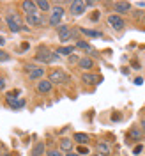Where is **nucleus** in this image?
I'll list each match as a JSON object with an SVG mask.
<instances>
[{
  "mask_svg": "<svg viewBox=\"0 0 145 156\" xmlns=\"http://www.w3.org/2000/svg\"><path fill=\"white\" fill-rule=\"evenodd\" d=\"M5 25H7V29H9L11 32H14V34H18L21 30H29L23 25V18L19 16L18 12H9V14L5 16Z\"/></svg>",
  "mask_w": 145,
  "mask_h": 156,
  "instance_id": "nucleus-1",
  "label": "nucleus"
},
{
  "mask_svg": "<svg viewBox=\"0 0 145 156\" xmlns=\"http://www.w3.org/2000/svg\"><path fill=\"white\" fill-rule=\"evenodd\" d=\"M34 58H36L37 62H41V64H51V62H55L58 58V55L55 51L48 50L46 46H41V48L37 50V53L34 55Z\"/></svg>",
  "mask_w": 145,
  "mask_h": 156,
  "instance_id": "nucleus-2",
  "label": "nucleus"
},
{
  "mask_svg": "<svg viewBox=\"0 0 145 156\" xmlns=\"http://www.w3.org/2000/svg\"><path fill=\"white\" fill-rule=\"evenodd\" d=\"M48 80L53 85H62V83H67L69 82V76L64 73V69H51Z\"/></svg>",
  "mask_w": 145,
  "mask_h": 156,
  "instance_id": "nucleus-3",
  "label": "nucleus"
},
{
  "mask_svg": "<svg viewBox=\"0 0 145 156\" xmlns=\"http://www.w3.org/2000/svg\"><path fill=\"white\" fill-rule=\"evenodd\" d=\"M85 2L83 0H74V2H71V5H69V14L71 16H74V18H80V16H83L85 14Z\"/></svg>",
  "mask_w": 145,
  "mask_h": 156,
  "instance_id": "nucleus-4",
  "label": "nucleus"
},
{
  "mask_svg": "<svg viewBox=\"0 0 145 156\" xmlns=\"http://www.w3.org/2000/svg\"><path fill=\"white\" fill-rule=\"evenodd\" d=\"M64 12H66V11L62 9L60 5H57L55 9L50 12V20H48L50 25H51V27H58V25H60V21H62V18H64Z\"/></svg>",
  "mask_w": 145,
  "mask_h": 156,
  "instance_id": "nucleus-5",
  "label": "nucleus"
},
{
  "mask_svg": "<svg viewBox=\"0 0 145 156\" xmlns=\"http://www.w3.org/2000/svg\"><path fill=\"white\" fill-rule=\"evenodd\" d=\"M25 69H27V75H29L30 80L39 82L44 78V68H41V66H27Z\"/></svg>",
  "mask_w": 145,
  "mask_h": 156,
  "instance_id": "nucleus-6",
  "label": "nucleus"
},
{
  "mask_svg": "<svg viewBox=\"0 0 145 156\" xmlns=\"http://www.w3.org/2000/svg\"><path fill=\"white\" fill-rule=\"evenodd\" d=\"M108 25L112 27L113 30H122L124 27H126V21H124V18L122 16H119V14H110L108 16Z\"/></svg>",
  "mask_w": 145,
  "mask_h": 156,
  "instance_id": "nucleus-7",
  "label": "nucleus"
},
{
  "mask_svg": "<svg viewBox=\"0 0 145 156\" xmlns=\"http://www.w3.org/2000/svg\"><path fill=\"white\" fill-rule=\"evenodd\" d=\"M25 20H27V23H29L30 27H41V25H43V21H44V18H43V12H39V11L27 14V16H25Z\"/></svg>",
  "mask_w": 145,
  "mask_h": 156,
  "instance_id": "nucleus-8",
  "label": "nucleus"
},
{
  "mask_svg": "<svg viewBox=\"0 0 145 156\" xmlns=\"http://www.w3.org/2000/svg\"><path fill=\"white\" fill-rule=\"evenodd\" d=\"M57 30H58V39L62 43H67V41L73 39V29L69 25H58Z\"/></svg>",
  "mask_w": 145,
  "mask_h": 156,
  "instance_id": "nucleus-9",
  "label": "nucleus"
},
{
  "mask_svg": "<svg viewBox=\"0 0 145 156\" xmlns=\"http://www.w3.org/2000/svg\"><path fill=\"white\" fill-rule=\"evenodd\" d=\"M51 89H53V83L50 82L48 78H43V80H39L37 83H36V90H37L39 94H50Z\"/></svg>",
  "mask_w": 145,
  "mask_h": 156,
  "instance_id": "nucleus-10",
  "label": "nucleus"
},
{
  "mask_svg": "<svg viewBox=\"0 0 145 156\" xmlns=\"http://www.w3.org/2000/svg\"><path fill=\"white\" fill-rule=\"evenodd\" d=\"M81 82L83 83H87V85H97V83H101L103 82V78L99 76V75H94V73H83L81 75Z\"/></svg>",
  "mask_w": 145,
  "mask_h": 156,
  "instance_id": "nucleus-11",
  "label": "nucleus"
},
{
  "mask_svg": "<svg viewBox=\"0 0 145 156\" xmlns=\"http://www.w3.org/2000/svg\"><path fill=\"white\" fill-rule=\"evenodd\" d=\"M113 9L119 16H122V14H127L129 11H131V4L129 2H115L113 4Z\"/></svg>",
  "mask_w": 145,
  "mask_h": 156,
  "instance_id": "nucleus-12",
  "label": "nucleus"
},
{
  "mask_svg": "<svg viewBox=\"0 0 145 156\" xmlns=\"http://www.w3.org/2000/svg\"><path fill=\"white\" fill-rule=\"evenodd\" d=\"M127 140H131V142H142L143 140V131L140 128H131L129 133H127Z\"/></svg>",
  "mask_w": 145,
  "mask_h": 156,
  "instance_id": "nucleus-13",
  "label": "nucleus"
},
{
  "mask_svg": "<svg viewBox=\"0 0 145 156\" xmlns=\"http://www.w3.org/2000/svg\"><path fill=\"white\" fill-rule=\"evenodd\" d=\"M78 68L83 69V71L87 73V69H94V60L85 55V57H81L80 60H78Z\"/></svg>",
  "mask_w": 145,
  "mask_h": 156,
  "instance_id": "nucleus-14",
  "label": "nucleus"
},
{
  "mask_svg": "<svg viewBox=\"0 0 145 156\" xmlns=\"http://www.w3.org/2000/svg\"><path fill=\"white\" fill-rule=\"evenodd\" d=\"M88 140H90V136H88L87 133H81V131H78V133L73 135V142H76V144H80V146L88 144Z\"/></svg>",
  "mask_w": 145,
  "mask_h": 156,
  "instance_id": "nucleus-15",
  "label": "nucleus"
},
{
  "mask_svg": "<svg viewBox=\"0 0 145 156\" xmlns=\"http://www.w3.org/2000/svg\"><path fill=\"white\" fill-rule=\"evenodd\" d=\"M44 142H36L34 146H32V149H30V156H43L44 154Z\"/></svg>",
  "mask_w": 145,
  "mask_h": 156,
  "instance_id": "nucleus-16",
  "label": "nucleus"
},
{
  "mask_svg": "<svg viewBox=\"0 0 145 156\" xmlns=\"http://www.w3.org/2000/svg\"><path fill=\"white\" fill-rule=\"evenodd\" d=\"M21 9L25 11V14H30V12H36V11H37V5H36V2H32V0H23V2H21Z\"/></svg>",
  "mask_w": 145,
  "mask_h": 156,
  "instance_id": "nucleus-17",
  "label": "nucleus"
},
{
  "mask_svg": "<svg viewBox=\"0 0 145 156\" xmlns=\"http://www.w3.org/2000/svg\"><path fill=\"white\" fill-rule=\"evenodd\" d=\"M5 99H7V105H9L12 110L25 107V99H21V98H19V99H14V98H5Z\"/></svg>",
  "mask_w": 145,
  "mask_h": 156,
  "instance_id": "nucleus-18",
  "label": "nucleus"
},
{
  "mask_svg": "<svg viewBox=\"0 0 145 156\" xmlns=\"http://www.w3.org/2000/svg\"><path fill=\"white\" fill-rule=\"evenodd\" d=\"M55 53H57L58 57H60V55H67V57H71V55L74 53V46H60V48L55 50Z\"/></svg>",
  "mask_w": 145,
  "mask_h": 156,
  "instance_id": "nucleus-19",
  "label": "nucleus"
},
{
  "mask_svg": "<svg viewBox=\"0 0 145 156\" xmlns=\"http://www.w3.org/2000/svg\"><path fill=\"white\" fill-rule=\"evenodd\" d=\"M60 151H73V138H62L60 140Z\"/></svg>",
  "mask_w": 145,
  "mask_h": 156,
  "instance_id": "nucleus-20",
  "label": "nucleus"
},
{
  "mask_svg": "<svg viewBox=\"0 0 145 156\" xmlns=\"http://www.w3.org/2000/svg\"><path fill=\"white\" fill-rule=\"evenodd\" d=\"M36 5H37L39 12H48L50 7H51V4H50V2H46V0H37V2H36Z\"/></svg>",
  "mask_w": 145,
  "mask_h": 156,
  "instance_id": "nucleus-21",
  "label": "nucleus"
},
{
  "mask_svg": "<svg viewBox=\"0 0 145 156\" xmlns=\"http://www.w3.org/2000/svg\"><path fill=\"white\" fill-rule=\"evenodd\" d=\"M97 153H99V156H108L110 154V146L106 142H99L97 144Z\"/></svg>",
  "mask_w": 145,
  "mask_h": 156,
  "instance_id": "nucleus-22",
  "label": "nucleus"
},
{
  "mask_svg": "<svg viewBox=\"0 0 145 156\" xmlns=\"http://www.w3.org/2000/svg\"><path fill=\"white\" fill-rule=\"evenodd\" d=\"M85 36H88V37H103V32L101 30H94V29H80Z\"/></svg>",
  "mask_w": 145,
  "mask_h": 156,
  "instance_id": "nucleus-23",
  "label": "nucleus"
},
{
  "mask_svg": "<svg viewBox=\"0 0 145 156\" xmlns=\"http://www.w3.org/2000/svg\"><path fill=\"white\" fill-rule=\"evenodd\" d=\"M76 48H81V50H85V51H92V46L88 43H85V41H81V39L76 41Z\"/></svg>",
  "mask_w": 145,
  "mask_h": 156,
  "instance_id": "nucleus-24",
  "label": "nucleus"
},
{
  "mask_svg": "<svg viewBox=\"0 0 145 156\" xmlns=\"http://www.w3.org/2000/svg\"><path fill=\"white\" fill-rule=\"evenodd\" d=\"M7 60H11V55L5 51V50L0 48V62H7Z\"/></svg>",
  "mask_w": 145,
  "mask_h": 156,
  "instance_id": "nucleus-25",
  "label": "nucleus"
},
{
  "mask_svg": "<svg viewBox=\"0 0 145 156\" xmlns=\"http://www.w3.org/2000/svg\"><path fill=\"white\" fill-rule=\"evenodd\" d=\"M48 156H64V154H62L60 149H51V151H48Z\"/></svg>",
  "mask_w": 145,
  "mask_h": 156,
  "instance_id": "nucleus-26",
  "label": "nucleus"
},
{
  "mask_svg": "<svg viewBox=\"0 0 145 156\" xmlns=\"http://www.w3.org/2000/svg\"><path fill=\"white\" fill-rule=\"evenodd\" d=\"M142 151H143V146H142V144H138V146H136L135 149H133V154L138 156V154H142Z\"/></svg>",
  "mask_w": 145,
  "mask_h": 156,
  "instance_id": "nucleus-27",
  "label": "nucleus"
},
{
  "mask_svg": "<svg viewBox=\"0 0 145 156\" xmlns=\"http://www.w3.org/2000/svg\"><path fill=\"white\" fill-rule=\"evenodd\" d=\"M76 153H78V154H88V149H87L85 146H80Z\"/></svg>",
  "mask_w": 145,
  "mask_h": 156,
  "instance_id": "nucleus-28",
  "label": "nucleus"
},
{
  "mask_svg": "<svg viewBox=\"0 0 145 156\" xmlns=\"http://www.w3.org/2000/svg\"><path fill=\"white\" fill-rule=\"evenodd\" d=\"M78 60H80V58H78L76 55H74V53H73V55L69 57V62H71V64H73V62H76V64H78Z\"/></svg>",
  "mask_w": 145,
  "mask_h": 156,
  "instance_id": "nucleus-29",
  "label": "nucleus"
},
{
  "mask_svg": "<svg viewBox=\"0 0 145 156\" xmlns=\"http://www.w3.org/2000/svg\"><path fill=\"white\" fill-rule=\"evenodd\" d=\"M4 89H5V80L0 76V90H4Z\"/></svg>",
  "mask_w": 145,
  "mask_h": 156,
  "instance_id": "nucleus-30",
  "label": "nucleus"
},
{
  "mask_svg": "<svg viewBox=\"0 0 145 156\" xmlns=\"http://www.w3.org/2000/svg\"><path fill=\"white\" fill-rule=\"evenodd\" d=\"M66 156H80L76 153V151H67V153H66Z\"/></svg>",
  "mask_w": 145,
  "mask_h": 156,
  "instance_id": "nucleus-31",
  "label": "nucleus"
},
{
  "mask_svg": "<svg viewBox=\"0 0 145 156\" xmlns=\"http://www.w3.org/2000/svg\"><path fill=\"white\" fill-rule=\"evenodd\" d=\"M4 44H5V37H4V36H0V46H4Z\"/></svg>",
  "mask_w": 145,
  "mask_h": 156,
  "instance_id": "nucleus-32",
  "label": "nucleus"
},
{
  "mask_svg": "<svg viewBox=\"0 0 145 156\" xmlns=\"http://www.w3.org/2000/svg\"><path fill=\"white\" fill-rule=\"evenodd\" d=\"M142 82H143V80H142V78H140V76H138V78H136V80H135V83H136V85H140Z\"/></svg>",
  "mask_w": 145,
  "mask_h": 156,
  "instance_id": "nucleus-33",
  "label": "nucleus"
},
{
  "mask_svg": "<svg viewBox=\"0 0 145 156\" xmlns=\"http://www.w3.org/2000/svg\"><path fill=\"white\" fill-rule=\"evenodd\" d=\"M140 129H142V131H143V133H145V119H143V121H142V128H140Z\"/></svg>",
  "mask_w": 145,
  "mask_h": 156,
  "instance_id": "nucleus-34",
  "label": "nucleus"
},
{
  "mask_svg": "<svg viewBox=\"0 0 145 156\" xmlns=\"http://www.w3.org/2000/svg\"><path fill=\"white\" fill-rule=\"evenodd\" d=\"M138 5H140V7H145V2H138Z\"/></svg>",
  "mask_w": 145,
  "mask_h": 156,
  "instance_id": "nucleus-35",
  "label": "nucleus"
},
{
  "mask_svg": "<svg viewBox=\"0 0 145 156\" xmlns=\"http://www.w3.org/2000/svg\"><path fill=\"white\" fill-rule=\"evenodd\" d=\"M0 156H12V154H9V153H4V154H0Z\"/></svg>",
  "mask_w": 145,
  "mask_h": 156,
  "instance_id": "nucleus-36",
  "label": "nucleus"
},
{
  "mask_svg": "<svg viewBox=\"0 0 145 156\" xmlns=\"http://www.w3.org/2000/svg\"><path fill=\"white\" fill-rule=\"evenodd\" d=\"M94 156H99V154H94Z\"/></svg>",
  "mask_w": 145,
  "mask_h": 156,
  "instance_id": "nucleus-37",
  "label": "nucleus"
}]
</instances>
